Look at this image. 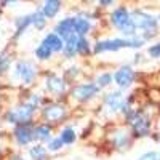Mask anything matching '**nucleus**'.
I'll return each mask as SVG.
<instances>
[{"label":"nucleus","mask_w":160,"mask_h":160,"mask_svg":"<svg viewBox=\"0 0 160 160\" xmlns=\"http://www.w3.org/2000/svg\"><path fill=\"white\" fill-rule=\"evenodd\" d=\"M96 2H98L101 7H109V5L114 2V0H96Z\"/></svg>","instance_id":"30"},{"label":"nucleus","mask_w":160,"mask_h":160,"mask_svg":"<svg viewBox=\"0 0 160 160\" xmlns=\"http://www.w3.org/2000/svg\"><path fill=\"white\" fill-rule=\"evenodd\" d=\"M158 19H160V16H158Z\"/></svg>","instance_id":"32"},{"label":"nucleus","mask_w":160,"mask_h":160,"mask_svg":"<svg viewBox=\"0 0 160 160\" xmlns=\"http://www.w3.org/2000/svg\"><path fill=\"white\" fill-rule=\"evenodd\" d=\"M62 144H64V141H62L61 138H59V139L56 138V139H53V141L48 144V149H50V151H59V149L62 148Z\"/></svg>","instance_id":"25"},{"label":"nucleus","mask_w":160,"mask_h":160,"mask_svg":"<svg viewBox=\"0 0 160 160\" xmlns=\"http://www.w3.org/2000/svg\"><path fill=\"white\" fill-rule=\"evenodd\" d=\"M88 31H90V21L85 18H75V34H78L82 37Z\"/></svg>","instance_id":"18"},{"label":"nucleus","mask_w":160,"mask_h":160,"mask_svg":"<svg viewBox=\"0 0 160 160\" xmlns=\"http://www.w3.org/2000/svg\"><path fill=\"white\" fill-rule=\"evenodd\" d=\"M8 62H10L8 56H3V59H2V72H5L8 69Z\"/></svg>","instance_id":"29"},{"label":"nucleus","mask_w":160,"mask_h":160,"mask_svg":"<svg viewBox=\"0 0 160 160\" xmlns=\"http://www.w3.org/2000/svg\"><path fill=\"white\" fill-rule=\"evenodd\" d=\"M15 135H16V139L19 144H28L31 139H34V131L29 127H18Z\"/></svg>","instance_id":"13"},{"label":"nucleus","mask_w":160,"mask_h":160,"mask_svg":"<svg viewBox=\"0 0 160 160\" xmlns=\"http://www.w3.org/2000/svg\"><path fill=\"white\" fill-rule=\"evenodd\" d=\"M61 8V0H45L42 7V11L45 13L47 18H55Z\"/></svg>","instance_id":"12"},{"label":"nucleus","mask_w":160,"mask_h":160,"mask_svg":"<svg viewBox=\"0 0 160 160\" xmlns=\"http://www.w3.org/2000/svg\"><path fill=\"white\" fill-rule=\"evenodd\" d=\"M29 154H31V157L35 158V160H42V158L45 157V154H47V149L42 148V146H34V148L29 151Z\"/></svg>","instance_id":"22"},{"label":"nucleus","mask_w":160,"mask_h":160,"mask_svg":"<svg viewBox=\"0 0 160 160\" xmlns=\"http://www.w3.org/2000/svg\"><path fill=\"white\" fill-rule=\"evenodd\" d=\"M16 75L24 83H31L35 77V68L28 61H21L16 64Z\"/></svg>","instance_id":"6"},{"label":"nucleus","mask_w":160,"mask_h":160,"mask_svg":"<svg viewBox=\"0 0 160 160\" xmlns=\"http://www.w3.org/2000/svg\"><path fill=\"white\" fill-rule=\"evenodd\" d=\"M78 34H72L66 38V43H64V51H66V56H72L74 53L77 51V47H78Z\"/></svg>","instance_id":"14"},{"label":"nucleus","mask_w":160,"mask_h":160,"mask_svg":"<svg viewBox=\"0 0 160 160\" xmlns=\"http://www.w3.org/2000/svg\"><path fill=\"white\" fill-rule=\"evenodd\" d=\"M50 128L48 127H37L34 130V139H38V141H48L50 139Z\"/></svg>","instance_id":"19"},{"label":"nucleus","mask_w":160,"mask_h":160,"mask_svg":"<svg viewBox=\"0 0 160 160\" xmlns=\"http://www.w3.org/2000/svg\"><path fill=\"white\" fill-rule=\"evenodd\" d=\"M55 32H58V35H61L62 38H68L69 35H72L75 32V18H66L59 21L55 28Z\"/></svg>","instance_id":"9"},{"label":"nucleus","mask_w":160,"mask_h":160,"mask_svg":"<svg viewBox=\"0 0 160 160\" xmlns=\"http://www.w3.org/2000/svg\"><path fill=\"white\" fill-rule=\"evenodd\" d=\"M106 102H108L114 111L122 109V106H123L122 95H120V93H112V95H108V98H106Z\"/></svg>","instance_id":"17"},{"label":"nucleus","mask_w":160,"mask_h":160,"mask_svg":"<svg viewBox=\"0 0 160 160\" xmlns=\"http://www.w3.org/2000/svg\"><path fill=\"white\" fill-rule=\"evenodd\" d=\"M43 117L48 122H56V120H61L64 117V109L61 106H50L43 111Z\"/></svg>","instance_id":"11"},{"label":"nucleus","mask_w":160,"mask_h":160,"mask_svg":"<svg viewBox=\"0 0 160 160\" xmlns=\"http://www.w3.org/2000/svg\"><path fill=\"white\" fill-rule=\"evenodd\" d=\"M133 78H135V72H133V69L128 68V66H123V68H120L117 71V74H115V83L120 88H127L133 82Z\"/></svg>","instance_id":"8"},{"label":"nucleus","mask_w":160,"mask_h":160,"mask_svg":"<svg viewBox=\"0 0 160 160\" xmlns=\"http://www.w3.org/2000/svg\"><path fill=\"white\" fill-rule=\"evenodd\" d=\"M47 87H48V90L53 91V93H62V91H64V82H62L59 77H56V75L48 77Z\"/></svg>","instance_id":"15"},{"label":"nucleus","mask_w":160,"mask_h":160,"mask_svg":"<svg viewBox=\"0 0 160 160\" xmlns=\"http://www.w3.org/2000/svg\"><path fill=\"white\" fill-rule=\"evenodd\" d=\"M98 93V87L93 83H85V85H78L77 88H74L72 95L78 99V101H87L90 98H93Z\"/></svg>","instance_id":"7"},{"label":"nucleus","mask_w":160,"mask_h":160,"mask_svg":"<svg viewBox=\"0 0 160 160\" xmlns=\"http://www.w3.org/2000/svg\"><path fill=\"white\" fill-rule=\"evenodd\" d=\"M51 48H48L45 43H42V45H40L37 50H35V56L38 58V59H48L50 56H51Z\"/></svg>","instance_id":"20"},{"label":"nucleus","mask_w":160,"mask_h":160,"mask_svg":"<svg viewBox=\"0 0 160 160\" xmlns=\"http://www.w3.org/2000/svg\"><path fill=\"white\" fill-rule=\"evenodd\" d=\"M15 160H22V158H15Z\"/></svg>","instance_id":"31"},{"label":"nucleus","mask_w":160,"mask_h":160,"mask_svg":"<svg viewBox=\"0 0 160 160\" xmlns=\"http://www.w3.org/2000/svg\"><path fill=\"white\" fill-rule=\"evenodd\" d=\"M48 48H51V51H61L64 50V42H62V37L58 35V34H48L45 38H43V42Z\"/></svg>","instance_id":"10"},{"label":"nucleus","mask_w":160,"mask_h":160,"mask_svg":"<svg viewBox=\"0 0 160 160\" xmlns=\"http://www.w3.org/2000/svg\"><path fill=\"white\" fill-rule=\"evenodd\" d=\"M61 139L64 141V144H72L75 141V133L72 128H66L62 133H61Z\"/></svg>","instance_id":"23"},{"label":"nucleus","mask_w":160,"mask_h":160,"mask_svg":"<svg viewBox=\"0 0 160 160\" xmlns=\"http://www.w3.org/2000/svg\"><path fill=\"white\" fill-rule=\"evenodd\" d=\"M130 123L133 127V131L136 133V136H146L149 131V120L142 114H131L130 115Z\"/></svg>","instance_id":"5"},{"label":"nucleus","mask_w":160,"mask_h":160,"mask_svg":"<svg viewBox=\"0 0 160 160\" xmlns=\"http://www.w3.org/2000/svg\"><path fill=\"white\" fill-rule=\"evenodd\" d=\"M77 51H80V53H88V42L83 38V35L78 38V47H77Z\"/></svg>","instance_id":"26"},{"label":"nucleus","mask_w":160,"mask_h":160,"mask_svg":"<svg viewBox=\"0 0 160 160\" xmlns=\"http://www.w3.org/2000/svg\"><path fill=\"white\" fill-rule=\"evenodd\" d=\"M139 160H157V154H155V152H149V154H144L142 157H139Z\"/></svg>","instance_id":"28"},{"label":"nucleus","mask_w":160,"mask_h":160,"mask_svg":"<svg viewBox=\"0 0 160 160\" xmlns=\"http://www.w3.org/2000/svg\"><path fill=\"white\" fill-rule=\"evenodd\" d=\"M45 13L43 11H35L34 15H31V21H32V26L35 29H43L45 24H47V19H45Z\"/></svg>","instance_id":"16"},{"label":"nucleus","mask_w":160,"mask_h":160,"mask_svg":"<svg viewBox=\"0 0 160 160\" xmlns=\"http://www.w3.org/2000/svg\"><path fill=\"white\" fill-rule=\"evenodd\" d=\"M131 21L136 29L144 31V38H151L157 34V19L152 18L151 15H148V13L135 11L131 15Z\"/></svg>","instance_id":"2"},{"label":"nucleus","mask_w":160,"mask_h":160,"mask_svg":"<svg viewBox=\"0 0 160 160\" xmlns=\"http://www.w3.org/2000/svg\"><path fill=\"white\" fill-rule=\"evenodd\" d=\"M144 43V38H114V40H104V42H98L95 45V53H102V51H115L120 48H139Z\"/></svg>","instance_id":"1"},{"label":"nucleus","mask_w":160,"mask_h":160,"mask_svg":"<svg viewBox=\"0 0 160 160\" xmlns=\"http://www.w3.org/2000/svg\"><path fill=\"white\" fill-rule=\"evenodd\" d=\"M111 82H112V75L111 74H102V75L98 77V85L99 87H108Z\"/></svg>","instance_id":"24"},{"label":"nucleus","mask_w":160,"mask_h":160,"mask_svg":"<svg viewBox=\"0 0 160 160\" xmlns=\"http://www.w3.org/2000/svg\"><path fill=\"white\" fill-rule=\"evenodd\" d=\"M29 24H32L31 16H21L16 19V34H22V31L28 28Z\"/></svg>","instance_id":"21"},{"label":"nucleus","mask_w":160,"mask_h":160,"mask_svg":"<svg viewBox=\"0 0 160 160\" xmlns=\"http://www.w3.org/2000/svg\"><path fill=\"white\" fill-rule=\"evenodd\" d=\"M149 55L152 58H160V43H157V45L149 48Z\"/></svg>","instance_id":"27"},{"label":"nucleus","mask_w":160,"mask_h":160,"mask_svg":"<svg viewBox=\"0 0 160 160\" xmlns=\"http://www.w3.org/2000/svg\"><path fill=\"white\" fill-rule=\"evenodd\" d=\"M34 109H35V104L28 102V104L21 106V108L13 109L11 112H8L7 118H8V122H11V123H21V122H26V120H29L31 115L34 114Z\"/></svg>","instance_id":"4"},{"label":"nucleus","mask_w":160,"mask_h":160,"mask_svg":"<svg viewBox=\"0 0 160 160\" xmlns=\"http://www.w3.org/2000/svg\"><path fill=\"white\" fill-rule=\"evenodd\" d=\"M111 22L117 29L122 31V34H125V35H135V32H136V28L131 21V15L125 8H117L115 11H112Z\"/></svg>","instance_id":"3"}]
</instances>
